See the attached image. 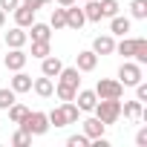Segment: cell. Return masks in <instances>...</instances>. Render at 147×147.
Listing matches in <instances>:
<instances>
[{"mask_svg": "<svg viewBox=\"0 0 147 147\" xmlns=\"http://www.w3.org/2000/svg\"><path fill=\"white\" fill-rule=\"evenodd\" d=\"M115 52L118 55H124V58H133V52H136V38H121V43H115Z\"/></svg>", "mask_w": 147, "mask_h": 147, "instance_id": "21", "label": "cell"}, {"mask_svg": "<svg viewBox=\"0 0 147 147\" xmlns=\"http://www.w3.org/2000/svg\"><path fill=\"white\" fill-rule=\"evenodd\" d=\"M118 81H121L124 87H136V84L141 81V66H138L136 61H124V63L118 66Z\"/></svg>", "mask_w": 147, "mask_h": 147, "instance_id": "5", "label": "cell"}, {"mask_svg": "<svg viewBox=\"0 0 147 147\" xmlns=\"http://www.w3.org/2000/svg\"><path fill=\"white\" fill-rule=\"evenodd\" d=\"M92 113H95V118H101L110 127V124H115L121 118V98H98V104L92 107Z\"/></svg>", "mask_w": 147, "mask_h": 147, "instance_id": "2", "label": "cell"}, {"mask_svg": "<svg viewBox=\"0 0 147 147\" xmlns=\"http://www.w3.org/2000/svg\"><path fill=\"white\" fill-rule=\"evenodd\" d=\"M46 55H52V46H49V40H32V58H46Z\"/></svg>", "mask_w": 147, "mask_h": 147, "instance_id": "25", "label": "cell"}, {"mask_svg": "<svg viewBox=\"0 0 147 147\" xmlns=\"http://www.w3.org/2000/svg\"><path fill=\"white\" fill-rule=\"evenodd\" d=\"M95 95L98 98H121L124 95V84L118 78H101L95 84Z\"/></svg>", "mask_w": 147, "mask_h": 147, "instance_id": "4", "label": "cell"}, {"mask_svg": "<svg viewBox=\"0 0 147 147\" xmlns=\"http://www.w3.org/2000/svg\"><path fill=\"white\" fill-rule=\"evenodd\" d=\"M78 87H81V72H78L75 66H63V69L58 72L55 95H58L61 101H72V98H75V92H78Z\"/></svg>", "mask_w": 147, "mask_h": 147, "instance_id": "1", "label": "cell"}, {"mask_svg": "<svg viewBox=\"0 0 147 147\" xmlns=\"http://www.w3.org/2000/svg\"><path fill=\"white\" fill-rule=\"evenodd\" d=\"M66 144H69V147H90V138H87L84 133H81V136H69Z\"/></svg>", "mask_w": 147, "mask_h": 147, "instance_id": "32", "label": "cell"}, {"mask_svg": "<svg viewBox=\"0 0 147 147\" xmlns=\"http://www.w3.org/2000/svg\"><path fill=\"white\" fill-rule=\"evenodd\" d=\"M61 69H63V61H61L58 55H46V58H40V75H46V78H58Z\"/></svg>", "mask_w": 147, "mask_h": 147, "instance_id": "10", "label": "cell"}, {"mask_svg": "<svg viewBox=\"0 0 147 147\" xmlns=\"http://www.w3.org/2000/svg\"><path fill=\"white\" fill-rule=\"evenodd\" d=\"M136 98H138V101H147V84H144V81L136 84Z\"/></svg>", "mask_w": 147, "mask_h": 147, "instance_id": "34", "label": "cell"}, {"mask_svg": "<svg viewBox=\"0 0 147 147\" xmlns=\"http://www.w3.org/2000/svg\"><path fill=\"white\" fill-rule=\"evenodd\" d=\"M92 52H95V55H113V52H115L113 35H98V38L92 40Z\"/></svg>", "mask_w": 147, "mask_h": 147, "instance_id": "13", "label": "cell"}, {"mask_svg": "<svg viewBox=\"0 0 147 147\" xmlns=\"http://www.w3.org/2000/svg\"><path fill=\"white\" fill-rule=\"evenodd\" d=\"M72 101L78 104V110H81V113H92V107L98 104V95H95V90H78Z\"/></svg>", "mask_w": 147, "mask_h": 147, "instance_id": "7", "label": "cell"}, {"mask_svg": "<svg viewBox=\"0 0 147 147\" xmlns=\"http://www.w3.org/2000/svg\"><path fill=\"white\" fill-rule=\"evenodd\" d=\"M95 66H98V55H95L92 49H84V52L75 55V69H78V72H92Z\"/></svg>", "mask_w": 147, "mask_h": 147, "instance_id": "9", "label": "cell"}, {"mask_svg": "<svg viewBox=\"0 0 147 147\" xmlns=\"http://www.w3.org/2000/svg\"><path fill=\"white\" fill-rule=\"evenodd\" d=\"M63 12H66V29H75V32H81V26L87 23V18H84V9H81L78 3H72V6H66Z\"/></svg>", "mask_w": 147, "mask_h": 147, "instance_id": "6", "label": "cell"}, {"mask_svg": "<svg viewBox=\"0 0 147 147\" xmlns=\"http://www.w3.org/2000/svg\"><path fill=\"white\" fill-rule=\"evenodd\" d=\"M26 40H29V35H26L23 26H15V29L6 32V46H9V49H23Z\"/></svg>", "mask_w": 147, "mask_h": 147, "instance_id": "11", "label": "cell"}, {"mask_svg": "<svg viewBox=\"0 0 147 147\" xmlns=\"http://www.w3.org/2000/svg\"><path fill=\"white\" fill-rule=\"evenodd\" d=\"M49 127H52V124H49L46 113H38V110H35V113L29 110V113H26V118L20 121V130H26L29 136H43Z\"/></svg>", "mask_w": 147, "mask_h": 147, "instance_id": "3", "label": "cell"}, {"mask_svg": "<svg viewBox=\"0 0 147 147\" xmlns=\"http://www.w3.org/2000/svg\"><path fill=\"white\" fill-rule=\"evenodd\" d=\"M26 61H29V55H26L23 49H9V55L3 58V66H6L9 72H18V69L26 66Z\"/></svg>", "mask_w": 147, "mask_h": 147, "instance_id": "8", "label": "cell"}, {"mask_svg": "<svg viewBox=\"0 0 147 147\" xmlns=\"http://www.w3.org/2000/svg\"><path fill=\"white\" fill-rule=\"evenodd\" d=\"M15 23H18V26H23V29H26L29 23H35V9H29V6H23V3H20V6L15 9Z\"/></svg>", "mask_w": 147, "mask_h": 147, "instance_id": "17", "label": "cell"}, {"mask_svg": "<svg viewBox=\"0 0 147 147\" xmlns=\"http://www.w3.org/2000/svg\"><path fill=\"white\" fill-rule=\"evenodd\" d=\"M98 6H101V15L104 18H113V15H118V0H98Z\"/></svg>", "mask_w": 147, "mask_h": 147, "instance_id": "29", "label": "cell"}, {"mask_svg": "<svg viewBox=\"0 0 147 147\" xmlns=\"http://www.w3.org/2000/svg\"><path fill=\"white\" fill-rule=\"evenodd\" d=\"M12 144H15V147H29V144H32V136H29L26 130H18V133L12 136Z\"/></svg>", "mask_w": 147, "mask_h": 147, "instance_id": "31", "label": "cell"}, {"mask_svg": "<svg viewBox=\"0 0 147 147\" xmlns=\"http://www.w3.org/2000/svg\"><path fill=\"white\" fill-rule=\"evenodd\" d=\"M20 3H23V6H29V9H35V12H38V9L43 6V3H40V0H20Z\"/></svg>", "mask_w": 147, "mask_h": 147, "instance_id": "36", "label": "cell"}, {"mask_svg": "<svg viewBox=\"0 0 147 147\" xmlns=\"http://www.w3.org/2000/svg\"><path fill=\"white\" fill-rule=\"evenodd\" d=\"M18 6H20V0H0V9H3L6 15H9V12H15Z\"/></svg>", "mask_w": 147, "mask_h": 147, "instance_id": "33", "label": "cell"}, {"mask_svg": "<svg viewBox=\"0 0 147 147\" xmlns=\"http://www.w3.org/2000/svg\"><path fill=\"white\" fill-rule=\"evenodd\" d=\"M6 113H9V118H12V124H20V121L26 118V113H29V107H26V104H18V101H15V104H12V107L6 110Z\"/></svg>", "mask_w": 147, "mask_h": 147, "instance_id": "23", "label": "cell"}, {"mask_svg": "<svg viewBox=\"0 0 147 147\" xmlns=\"http://www.w3.org/2000/svg\"><path fill=\"white\" fill-rule=\"evenodd\" d=\"M136 144H138V147H147V127H141V130L136 133Z\"/></svg>", "mask_w": 147, "mask_h": 147, "instance_id": "35", "label": "cell"}, {"mask_svg": "<svg viewBox=\"0 0 147 147\" xmlns=\"http://www.w3.org/2000/svg\"><path fill=\"white\" fill-rule=\"evenodd\" d=\"M49 26H52V29H66V12H63V6L52 9V18H49Z\"/></svg>", "mask_w": 147, "mask_h": 147, "instance_id": "24", "label": "cell"}, {"mask_svg": "<svg viewBox=\"0 0 147 147\" xmlns=\"http://www.w3.org/2000/svg\"><path fill=\"white\" fill-rule=\"evenodd\" d=\"M130 32V18H121V15H113L110 18V35H127Z\"/></svg>", "mask_w": 147, "mask_h": 147, "instance_id": "18", "label": "cell"}, {"mask_svg": "<svg viewBox=\"0 0 147 147\" xmlns=\"http://www.w3.org/2000/svg\"><path fill=\"white\" fill-rule=\"evenodd\" d=\"M46 118H49V124H55V127H66V124H69V121H66V113H63V107H55V110H52Z\"/></svg>", "mask_w": 147, "mask_h": 147, "instance_id": "28", "label": "cell"}, {"mask_svg": "<svg viewBox=\"0 0 147 147\" xmlns=\"http://www.w3.org/2000/svg\"><path fill=\"white\" fill-rule=\"evenodd\" d=\"M26 29H29L26 35H29L32 40H52V26H49V23H29Z\"/></svg>", "mask_w": 147, "mask_h": 147, "instance_id": "14", "label": "cell"}, {"mask_svg": "<svg viewBox=\"0 0 147 147\" xmlns=\"http://www.w3.org/2000/svg\"><path fill=\"white\" fill-rule=\"evenodd\" d=\"M81 124H84V136H87L90 141L98 138V136H104V130H107V124H104L101 118H95V115H92V118H84Z\"/></svg>", "mask_w": 147, "mask_h": 147, "instance_id": "12", "label": "cell"}, {"mask_svg": "<svg viewBox=\"0 0 147 147\" xmlns=\"http://www.w3.org/2000/svg\"><path fill=\"white\" fill-rule=\"evenodd\" d=\"M121 113H124L127 118H133V121H136V118H144V107H141L138 98H136V101H124V104H121Z\"/></svg>", "mask_w": 147, "mask_h": 147, "instance_id": "19", "label": "cell"}, {"mask_svg": "<svg viewBox=\"0 0 147 147\" xmlns=\"http://www.w3.org/2000/svg\"><path fill=\"white\" fill-rule=\"evenodd\" d=\"M32 90H35L40 98H49V95H55V81H52V78H46V75H40V78H35V81H32Z\"/></svg>", "mask_w": 147, "mask_h": 147, "instance_id": "15", "label": "cell"}, {"mask_svg": "<svg viewBox=\"0 0 147 147\" xmlns=\"http://www.w3.org/2000/svg\"><path fill=\"white\" fill-rule=\"evenodd\" d=\"M61 107H63V113H66V121H69V124H78L81 110H78V104H75V101H63Z\"/></svg>", "mask_w": 147, "mask_h": 147, "instance_id": "26", "label": "cell"}, {"mask_svg": "<svg viewBox=\"0 0 147 147\" xmlns=\"http://www.w3.org/2000/svg\"><path fill=\"white\" fill-rule=\"evenodd\" d=\"M40 3H43V6H46V3H52V0H40Z\"/></svg>", "mask_w": 147, "mask_h": 147, "instance_id": "39", "label": "cell"}, {"mask_svg": "<svg viewBox=\"0 0 147 147\" xmlns=\"http://www.w3.org/2000/svg\"><path fill=\"white\" fill-rule=\"evenodd\" d=\"M75 3H87V0H75Z\"/></svg>", "mask_w": 147, "mask_h": 147, "instance_id": "40", "label": "cell"}, {"mask_svg": "<svg viewBox=\"0 0 147 147\" xmlns=\"http://www.w3.org/2000/svg\"><path fill=\"white\" fill-rule=\"evenodd\" d=\"M3 23H6V12L0 9V29H3Z\"/></svg>", "mask_w": 147, "mask_h": 147, "instance_id": "38", "label": "cell"}, {"mask_svg": "<svg viewBox=\"0 0 147 147\" xmlns=\"http://www.w3.org/2000/svg\"><path fill=\"white\" fill-rule=\"evenodd\" d=\"M55 3H58V6H63V9H66V6H72V3H75V0H55Z\"/></svg>", "mask_w": 147, "mask_h": 147, "instance_id": "37", "label": "cell"}, {"mask_svg": "<svg viewBox=\"0 0 147 147\" xmlns=\"http://www.w3.org/2000/svg\"><path fill=\"white\" fill-rule=\"evenodd\" d=\"M133 61H136L138 66H144V63H147V40H144V38H136V52H133Z\"/></svg>", "mask_w": 147, "mask_h": 147, "instance_id": "22", "label": "cell"}, {"mask_svg": "<svg viewBox=\"0 0 147 147\" xmlns=\"http://www.w3.org/2000/svg\"><path fill=\"white\" fill-rule=\"evenodd\" d=\"M15 95H18V92H15L12 87H9V90H0V110H9V107L15 104Z\"/></svg>", "mask_w": 147, "mask_h": 147, "instance_id": "30", "label": "cell"}, {"mask_svg": "<svg viewBox=\"0 0 147 147\" xmlns=\"http://www.w3.org/2000/svg\"><path fill=\"white\" fill-rule=\"evenodd\" d=\"M130 15L136 20H144L147 18V0H133V3H130Z\"/></svg>", "mask_w": 147, "mask_h": 147, "instance_id": "27", "label": "cell"}, {"mask_svg": "<svg viewBox=\"0 0 147 147\" xmlns=\"http://www.w3.org/2000/svg\"><path fill=\"white\" fill-rule=\"evenodd\" d=\"M84 18H87L90 23H98V20H104V15H101V6H98V0H87V3H84Z\"/></svg>", "mask_w": 147, "mask_h": 147, "instance_id": "20", "label": "cell"}, {"mask_svg": "<svg viewBox=\"0 0 147 147\" xmlns=\"http://www.w3.org/2000/svg\"><path fill=\"white\" fill-rule=\"evenodd\" d=\"M12 90H15V92H29V90H32V75H26L23 69H18L15 78H12Z\"/></svg>", "mask_w": 147, "mask_h": 147, "instance_id": "16", "label": "cell"}]
</instances>
